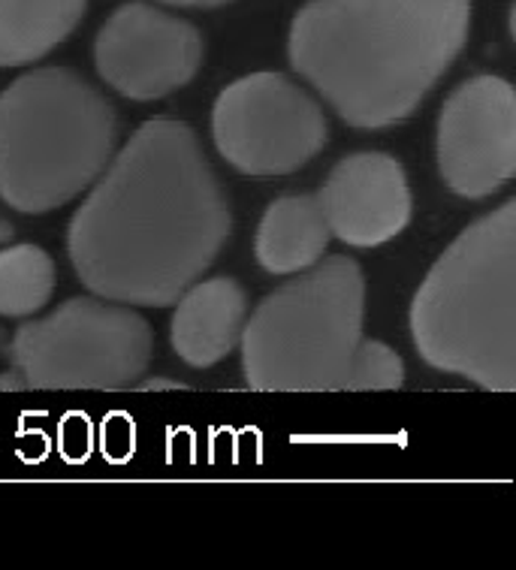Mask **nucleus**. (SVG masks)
I'll use <instances>...</instances> for the list:
<instances>
[{
  "mask_svg": "<svg viewBox=\"0 0 516 570\" xmlns=\"http://www.w3.org/2000/svg\"><path fill=\"white\" fill-rule=\"evenodd\" d=\"M152 363V326L134 305L76 296L19 326L12 365L40 390H130Z\"/></svg>",
  "mask_w": 516,
  "mask_h": 570,
  "instance_id": "obj_6",
  "label": "nucleus"
},
{
  "mask_svg": "<svg viewBox=\"0 0 516 570\" xmlns=\"http://www.w3.org/2000/svg\"><path fill=\"white\" fill-rule=\"evenodd\" d=\"M94 63L113 91L148 104L194 79L203 63V37L191 21L148 3H127L97 33Z\"/></svg>",
  "mask_w": 516,
  "mask_h": 570,
  "instance_id": "obj_9",
  "label": "nucleus"
},
{
  "mask_svg": "<svg viewBox=\"0 0 516 570\" xmlns=\"http://www.w3.org/2000/svg\"><path fill=\"white\" fill-rule=\"evenodd\" d=\"M55 291V263L37 245L0 250V317H31Z\"/></svg>",
  "mask_w": 516,
  "mask_h": 570,
  "instance_id": "obj_14",
  "label": "nucleus"
},
{
  "mask_svg": "<svg viewBox=\"0 0 516 570\" xmlns=\"http://www.w3.org/2000/svg\"><path fill=\"white\" fill-rule=\"evenodd\" d=\"M212 136L221 157L257 178L290 176L327 146V115L284 73H251L217 94Z\"/></svg>",
  "mask_w": 516,
  "mask_h": 570,
  "instance_id": "obj_7",
  "label": "nucleus"
},
{
  "mask_svg": "<svg viewBox=\"0 0 516 570\" xmlns=\"http://www.w3.org/2000/svg\"><path fill=\"white\" fill-rule=\"evenodd\" d=\"M366 278L344 254L318 259L281 284L242 326V372L257 393L399 390L405 365L383 342L362 338Z\"/></svg>",
  "mask_w": 516,
  "mask_h": 570,
  "instance_id": "obj_3",
  "label": "nucleus"
},
{
  "mask_svg": "<svg viewBox=\"0 0 516 570\" xmlns=\"http://www.w3.org/2000/svg\"><path fill=\"white\" fill-rule=\"evenodd\" d=\"M143 390H185V384H178V381H166V377H157V381H148V384H143Z\"/></svg>",
  "mask_w": 516,
  "mask_h": 570,
  "instance_id": "obj_16",
  "label": "nucleus"
},
{
  "mask_svg": "<svg viewBox=\"0 0 516 570\" xmlns=\"http://www.w3.org/2000/svg\"><path fill=\"white\" fill-rule=\"evenodd\" d=\"M160 3L185 7V10H215V7H224V3H233V0H160Z\"/></svg>",
  "mask_w": 516,
  "mask_h": 570,
  "instance_id": "obj_15",
  "label": "nucleus"
},
{
  "mask_svg": "<svg viewBox=\"0 0 516 570\" xmlns=\"http://www.w3.org/2000/svg\"><path fill=\"white\" fill-rule=\"evenodd\" d=\"M471 31V0H309L290 63L344 125L381 130L423 104Z\"/></svg>",
  "mask_w": 516,
  "mask_h": 570,
  "instance_id": "obj_2",
  "label": "nucleus"
},
{
  "mask_svg": "<svg viewBox=\"0 0 516 570\" xmlns=\"http://www.w3.org/2000/svg\"><path fill=\"white\" fill-rule=\"evenodd\" d=\"M173 314V351L191 368H208L233 353L242 338L249 299L233 278H212L191 284L176 299Z\"/></svg>",
  "mask_w": 516,
  "mask_h": 570,
  "instance_id": "obj_11",
  "label": "nucleus"
},
{
  "mask_svg": "<svg viewBox=\"0 0 516 570\" xmlns=\"http://www.w3.org/2000/svg\"><path fill=\"white\" fill-rule=\"evenodd\" d=\"M230 227V203L194 130L155 118L94 181L67 248L94 296L164 308L203 278Z\"/></svg>",
  "mask_w": 516,
  "mask_h": 570,
  "instance_id": "obj_1",
  "label": "nucleus"
},
{
  "mask_svg": "<svg viewBox=\"0 0 516 570\" xmlns=\"http://www.w3.org/2000/svg\"><path fill=\"white\" fill-rule=\"evenodd\" d=\"M438 169L456 197L486 199L516 173V94L498 76L456 88L438 115Z\"/></svg>",
  "mask_w": 516,
  "mask_h": 570,
  "instance_id": "obj_8",
  "label": "nucleus"
},
{
  "mask_svg": "<svg viewBox=\"0 0 516 570\" xmlns=\"http://www.w3.org/2000/svg\"><path fill=\"white\" fill-rule=\"evenodd\" d=\"M88 0H0V67L46 58L76 31Z\"/></svg>",
  "mask_w": 516,
  "mask_h": 570,
  "instance_id": "obj_13",
  "label": "nucleus"
},
{
  "mask_svg": "<svg viewBox=\"0 0 516 570\" xmlns=\"http://www.w3.org/2000/svg\"><path fill=\"white\" fill-rule=\"evenodd\" d=\"M413 347L489 393L516 390V203L477 218L435 259L411 305Z\"/></svg>",
  "mask_w": 516,
  "mask_h": 570,
  "instance_id": "obj_4",
  "label": "nucleus"
},
{
  "mask_svg": "<svg viewBox=\"0 0 516 570\" xmlns=\"http://www.w3.org/2000/svg\"><path fill=\"white\" fill-rule=\"evenodd\" d=\"M330 239L318 197H281L260 220L254 257L272 275H296L327 254Z\"/></svg>",
  "mask_w": 516,
  "mask_h": 570,
  "instance_id": "obj_12",
  "label": "nucleus"
},
{
  "mask_svg": "<svg viewBox=\"0 0 516 570\" xmlns=\"http://www.w3.org/2000/svg\"><path fill=\"white\" fill-rule=\"evenodd\" d=\"M113 104L82 76L40 67L0 94V199L21 215L67 206L115 155Z\"/></svg>",
  "mask_w": 516,
  "mask_h": 570,
  "instance_id": "obj_5",
  "label": "nucleus"
},
{
  "mask_svg": "<svg viewBox=\"0 0 516 570\" xmlns=\"http://www.w3.org/2000/svg\"><path fill=\"white\" fill-rule=\"evenodd\" d=\"M327 227L353 248H378L411 220V187L402 164L381 151H362L335 164L318 190Z\"/></svg>",
  "mask_w": 516,
  "mask_h": 570,
  "instance_id": "obj_10",
  "label": "nucleus"
}]
</instances>
